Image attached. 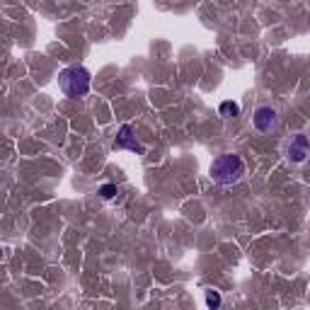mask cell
<instances>
[{
	"label": "cell",
	"instance_id": "cell-1",
	"mask_svg": "<svg viewBox=\"0 0 310 310\" xmlns=\"http://www.w3.org/2000/svg\"><path fill=\"white\" fill-rule=\"evenodd\" d=\"M211 179L221 187H233L238 184L242 177H245V163L240 155L235 153H221L213 163H211V170H208Z\"/></svg>",
	"mask_w": 310,
	"mask_h": 310
},
{
	"label": "cell",
	"instance_id": "cell-2",
	"mask_svg": "<svg viewBox=\"0 0 310 310\" xmlns=\"http://www.w3.org/2000/svg\"><path fill=\"white\" fill-rule=\"evenodd\" d=\"M90 85H92V75L83 66H70L58 73V87L66 97H73V100L85 97L90 92Z\"/></svg>",
	"mask_w": 310,
	"mask_h": 310
},
{
	"label": "cell",
	"instance_id": "cell-3",
	"mask_svg": "<svg viewBox=\"0 0 310 310\" xmlns=\"http://www.w3.org/2000/svg\"><path fill=\"white\" fill-rule=\"evenodd\" d=\"M252 124L259 134H272V131L279 129L281 119H279V112H276L274 107H267V104H264V107H257V109H254Z\"/></svg>",
	"mask_w": 310,
	"mask_h": 310
},
{
	"label": "cell",
	"instance_id": "cell-4",
	"mask_svg": "<svg viewBox=\"0 0 310 310\" xmlns=\"http://www.w3.org/2000/svg\"><path fill=\"white\" fill-rule=\"evenodd\" d=\"M310 155V136L306 134H296L288 145H286V158L291 160V163H296V165H301V163H306Z\"/></svg>",
	"mask_w": 310,
	"mask_h": 310
},
{
	"label": "cell",
	"instance_id": "cell-5",
	"mask_svg": "<svg viewBox=\"0 0 310 310\" xmlns=\"http://www.w3.org/2000/svg\"><path fill=\"white\" fill-rule=\"evenodd\" d=\"M114 145H116V148H129V150L141 153L143 155V145L136 141V136L131 134V126H121V131H119V136H116Z\"/></svg>",
	"mask_w": 310,
	"mask_h": 310
},
{
	"label": "cell",
	"instance_id": "cell-6",
	"mask_svg": "<svg viewBox=\"0 0 310 310\" xmlns=\"http://www.w3.org/2000/svg\"><path fill=\"white\" fill-rule=\"evenodd\" d=\"M218 112H221V116H238V114H240V104H238V102H233V100H228V102L221 104V109H218Z\"/></svg>",
	"mask_w": 310,
	"mask_h": 310
},
{
	"label": "cell",
	"instance_id": "cell-7",
	"mask_svg": "<svg viewBox=\"0 0 310 310\" xmlns=\"http://www.w3.org/2000/svg\"><path fill=\"white\" fill-rule=\"evenodd\" d=\"M206 306H208L211 310L221 308V293H218V291H213V288H208V291H206Z\"/></svg>",
	"mask_w": 310,
	"mask_h": 310
},
{
	"label": "cell",
	"instance_id": "cell-8",
	"mask_svg": "<svg viewBox=\"0 0 310 310\" xmlns=\"http://www.w3.org/2000/svg\"><path fill=\"white\" fill-rule=\"evenodd\" d=\"M100 194L104 199H112V197H116V187H114V184H104V187H100Z\"/></svg>",
	"mask_w": 310,
	"mask_h": 310
}]
</instances>
